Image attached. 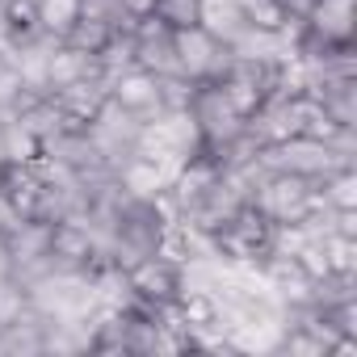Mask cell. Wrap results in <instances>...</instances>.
<instances>
[{"instance_id": "6", "label": "cell", "mask_w": 357, "mask_h": 357, "mask_svg": "<svg viewBox=\"0 0 357 357\" xmlns=\"http://www.w3.org/2000/svg\"><path fill=\"white\" fill-rule=\"evenodd\" d=\"M126 282H130V294H135V298L155 303V307L176 303V298H181V290H185V282H181V265L168 261V257H160V252L135 261V265L126 269Z\"/></svg>"}, {"instance_id": "23", "label": "cell", "mask_w": 357, "mask_h": 357, "mask_svg": "<svg viewBox=\"0 0 357 357\" xmlns=\"http://www.w3.org/2000/svg\"><path fill=\"white\" fill-rule=\"evenodd\" d=\"M151 5H155V0H118V9L130 17V22H139V17H147L151 13Z\"/></svg>"}, {"instance_id": "10", "label": "cell", "mask_w": 357, "mask_h": 357, "mask_svg": "<svg viewBox=\"0 0 357 357\" xmlns=\"http://www.w3.org/2000/svg\"><path fill=\"white\" fill-rule=\"evenodd\" d=\"M336 126H357V76H332L307 89Z\"/></svg>"}, {"instance_id": "1", "label": "cell", "mask_w": 357, "mask_h": 357, "mask_svg": "<svg viewBox=\"0 0 357 357\" xmlns=\"http://www.w3.org/2000/svg\"><path fill=\"white\" fill-rule=\"evenodd\" d=\"M248 202H252L269 223H298V219H307L315 206H324L319 194H315V181H307V176H298V172H282V168H273V172L261 176Z\"/></svg>"}, {"instance_id": "19", "label": "cell", "mask_w": 357, "mask_h": 357, "mask_svg": "<svg viewBox=\"0 0 357 357\" xmlns=\"http://www.w3.org/2000/svg\"><path fill=\"white\" fill-rule=\"evenodd\" d=\"M26 311H30V290L17 278H5V282H0V324H13Z\"/></svg>"}, {"instance_id": "5", "label": "cell", "mask_w": 357, "mask_h": 357, "mask_svg": "<svg viewBox=\"0 0 357 357\" xmlns=\"http://www.w3.org/2000/svg\"><path fill=\"white\" fill-rule=\"evenodd\" d=\"M47 257H51V269H59V273H93L97 265H105V261H101V252H97L93 231L84 227V219L51 223Z\"/></svg>"}, {"instance_id": "3", "label": "cell", "mask_w": 357, "mask_h": 357, "mask_svg": "<svg viewBox=\"0 0 357 357\" xmlns=\"http://www.w3.org/2000/svg\"><path fill=\"white\" fill-rule=\"evenodd\" d=\"M190 118L198 122L202 155H215L219 147H227V143L244 130V118L223 101V93H219V84H215V80H198L194 101H190Z\"/></svg>"}, {"instance_id": "22", "label": "cell", "mask_w": 357, "mask_h": 357, "mask_svg": "<svg viewBox=\"0 0 357 357\" xmlns=\"http://www.w3.org/2000/svg\"><path fill=\"white\" fill-rule=\"evenodd\" d=\"M278 5H282L286 22H307V17H311V9H315V0H278Z\"/></svg>"}, {"instance_id": "13", "label": "cell", "mask_w": 357, "mask_h": 357, "mask_svg": "<svg viewBox=\"0 0 357 357\" xmlns=\"http://www.w3.org/2000/svg\"><path fill=\"white\" fill-rule=\"evenodd\" d=\"M198 26L211 30L219 43H227V38H236L248 22H244V13H240V0H202Z\"/></svg>"}, {"instance_id": "17", "label": "cell", "mask_w": 357, "mask_h": 357, "mask_svg": "<svg viewBox=\"0 0 357 357\" xmlns=\"http://www.w3.org/2000/svg\"><path fill=\"white\" fill-rule=\"evenodd\" d=\"M198 13H202V0H155V5H151V17L164 22L168 30L198 26Z\"/></svg>"}, {"instance_id": "8", "label": "cell", "mask_w": 357, "mask_h": 357, "mask_svg": "<svg viewBox=\"0 0 357 357\" xmlns=\"http://www.w3.org/2000/svg\"><path fill=\"white\" fill-rule=\"evenodd\" d=\"M51 97L59 101V109H63L68 118H76L80 126H89V122L97 118V109L109 101V80L97 72V76H89V80H76V84L59 89V93H51Z\"/></svg>"}, {"instance_id": "15", "label": "cell", "mask_w": 357, "mask_h": 357, "mask_svg": "<svg viewBox=\"0 0 357 357\" xmlns=\"http://www.w3.org/2000/svg\"><path fill=\"white\" fill-rule=\"evenodd\" d=\"M80 22V0H38V30L68 38V30Z\"/></svg>"}, {"instance_id": "20", "label": "cell", "mask_w": 357, "mask_h": 357, "mask_svg": "<svg viewBox=\"0 0 357 357\" xmlns=\"http://www.w3.org/2000/svg\"><path fill=\"white\" fill-rule=\"evenodd\" d=\"M324 252H328V265L340 269V273H357V240L353 236H336L328 231L324 236Z\"/></svg>"}, {"instance_id": "14", "label": "cell", "mask_w": 357, "mask_h": 357, "mask_svg": "<svg viewBox=\"0 0 357 357\" xmlns=\"http://www.w3.org/2000/svg\"><path fill=\"white\" fill-rule=\"evenodd\" d=\"M315 194L328 211H357V168H336L324 181H315Z\"/></svg>"}, {"instance_id": "2", "label": "cell", "mask_w": 357, "mask_h": 357, "mask_svg": "<svg viewBox=\"0 0 357 357\" xmlns=\"http://www.w3.org/2000/svg\"><path fill=\"white\" fill-rule=\"evenodd\" d=\"M211 240H215V252H219L223 261H252V265H261V257L273 248V223L248 202V206H240Z\"/></svg>"}, {"instance_id": "18", "label": "cell", "mask_w": 357, "mask_h": 357, "mask_svg": "<svg viewBox=\"0 0 357 357\" xmlns=\"http://www.w3.org/2000/svg\"><path fill=\"white\" fill-rule=\"evenodd\" d=\"M198 80L190 76H160V114L164 109H190Z\"/></svg>"}, {"instance_id": "16", "label": "cell", "mask_w": 357, "mask_h": 357, "mask_svg": "<svg viewBox=\"0 0 357 357\" xmlns=\"http://www.w3.org/2000/svg\"><path fill=\"white\" fill-rule=\"evenodd\" d=\"M118 30L109 26V22H101V17H80L72 30H68V38L63 43H72L76 51H89V55H101L105 47H109V38H114Z\"/></svg>"}, {"instance_id": "7", "label": "cell", "mask_w": 357, "mask_h": 357, "mask_svg": "<svg viewBox=\"0 0 357 357\" xmlns=\"http://www.w3.org/2000/svg\"><path fill=\"white\" fill-rule=\"evenodd\" d=\"M109 101H118L122 109L139 114V118H155L160 114V76L143 72V68H126L109 80Z\"/></svg>"}, {"instance_id": "12", "label": "cell", "mask_w": 357, "mask_h": 357, "mask_svg": "<svg viewBox=\"0 0 357 357\" xmlns=\"http://www.w3.org/2000/svg\"><path fill=\"white\" fill-rule=\"evenodd\" d=\"M43 155V143L9 114V118H0V160L5 164H34Z\"/></svg>"}, {"instance_id": "4", "label": "cell", "mask_w": 357, "mask_h": 357, "mask_svg": "<svg viewBox=\"0 0 357 357\" xmlns=\"http://www.w3.org/2000/svg\"><path fill=\"white\" fill-rule=\"evenodd\" d=\"M172 47H176V63L181 76L190 80H219L231 68V51L227 43H219L211 30L190 26V30H172Z\"/></svg>"}, {"instance_id": "21", "label": "cell", "mask_w": 357, "mask_h": 357, "mask_svg": "<svg viewBox=\"0 0 357 357\" xmlns=\"http://www.w3.org/2000/svg\"><path fill=\"white\" fill-rule=\"evenodd\" d=\"M22 219H26V215L17 211V202H13V198H9L5 190H0V236L17 231V227H22Z\"/></svg>"}, {"instance_id": "9", "label": "cell", "mask_w": 357, "mask_h": 357, "mask_svg": "<svg viewBox=\"0 0 357 357\" xmlns=\"http://www.w3.org/2000/svg\"><path fill=\"white\" fill-rule=\"evenodd\" d=\"M97 72H101L97 55L76 51L72 43H59V47L51 51V59H47V93H59V89H68V84H76V80L97 76Z\"/></svg>"}, {"instance_id": "24", "label": "cell", "mask_w": 357, "mask_h": 357, "mask_svg": "<svg viewBox=\"0 0 357 357\" xmlns=\"http://www.w3.org/2000/svg\"><path fill=\"white\" fill-rule=\"evenodd\" d=\"M13 278V252H9V240L0 236V282Z\"/></svg>"}, {"instance_id": "11", "label": "cell", "mask_w": 357, "mask_h": 357, "mask_svg": "<svg viewBox=\"0 0 357 357\" xmlns=\"http://www.w3.org/2000/svg\"><path fill=\"white\" fill-rule=\"evenodd\" d=\"M307 26H311L315 34H324L328 43H353V30H357L353 0H315Z\"/></svg>"}]
</instances>
